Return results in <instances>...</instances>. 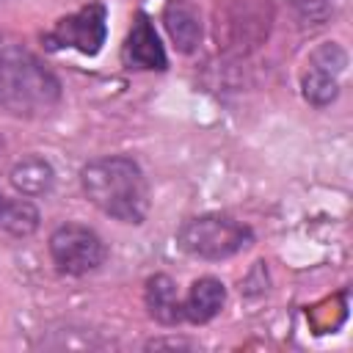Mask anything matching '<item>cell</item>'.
Masks as SVG:
<instances>
[{
	"instance_id": "obj_15",
	"label": "cell",
	"mask_w": 353,
	"mask_h": 353,
	"mask_svg": "<svg viewBox=\"0 0 353 353\" xmlns=\"http://www.w3.org/2000/svg\"><path fill=\"white\" fill-rule=\"evenodd\" d=\"M146 347H193V342H188V339H152Z\"/></svg>"
},
{
	"instance_id": "obj_17",
	"label": "cell",
	"mask_w": 353,
	"mask_h": 353,
	"mask_svg": "<svg viewBox=\"0 0 353 353\" xmlns=\"http://www.w3.org/2000/svg\"><path fill=\"white\" fill-rule=\"evenodd\" d=\"M0 157H3V141H0Z\"/></svg>"
},
{
	"instance_id": "obj_9",
	"label": "cell",
	"mask_w": 353,
	"mask_h": 353,
	"mask_svg": "<svg viewBox=\"0 0 353 353\" xmlns=\"http://www.w3.org/2000/svg\"><path fill=\"white\" fill-rule=\"evenodd\" d=\"M223 303H226V287H223V281L215 279V276H201V279H196L190 284L188 298L182 301V314H185L188 323L204 325V323H210L212 317L221 314Z\"/></svg>"
},
{
	"instance_id": "obj_8",
	"label": "cell",
	"mask_w": 353,
	"mask_h": 353,
	"mask_svg": "<svg viewBox=\"0 0 353 353\" xmlns=\"http://www.w3.org/2000/svg\"><path fill=\"white\" fill-rule=\"evenodd\" d=\"M121 58L130 69H146V72H163L168 66L165 50L160 44V36L154 30V22L146 11H135L130 33L121 47Z\"/></svg>"
},
{
	"instance_id": "obj_14",
	"label": "cell",
	"mask_w": 353,
	"mask_h": 353,
	"mask_svg": "<svg viewBox=\"0 0 353 353\" xmlns=\"http://www.w3.org/2000/svg\"><path fill=\"white\" fill-rule=\"evenodd\" d=\"M303 25H325L334 14V0H290Z\"/></svg>"
},
{
	"instance_id": "obj_12",
	"label": "cell",
	"mask_w": 353,
	"mask_h": 353,
	"mask_svg": "<svg viewBox=\"0 0 353 353\" xmlns=\"http://www.w3.org/2000/svg\"><path fill=\"white\" fill-rule=\"evenodd\" d=\"M11 185L22 196H44L55 185V171H52V165L44 157L28 154V157H22V160L14 163V168H11Z\"/></svg>"
},
{
	"instance_id": "obj_16",
	"label": "cell",
	"mask_w": 353,
	"mask_h": 353,
	"mask_svg": "<svg viewBox=\"0 0 353 353\" xmlns=\"http://www.w3.org/2000/svg\"><path fill=\"white\" fill-rule=\"evenodd\" d=\"M6 199H8V196H3V193H0V210H3V204H6Z\"/></svg>"
},
{
	"instance_id": "obj_13",
	"label": "cell",
	"mask_w": 353,
	"mask_h": 353,
	"mask_svg": "<svg viewBox=\"0 0 353 353\" xmlns=\"http://www.w3.org/2000/svg\"><path fill=\"white\" fill-rule=\"evenodd\" d=\"M39 210L28 199H6L0 212V232L11 237H28L39 229Z\"/></svg>"
},
{
	"instance_id": "obj_3",
	"label": "cell",
	"mask_w": 353,
	"mask_h": 353,
	"mask_svg": "<svg viewBox=\"0 0 353 353\" xmlns=\"http://www.w3.org/2000/svg\"><path fill=\"white\" fill-rule=\"evenodd\" d=\"M176 243L190 256L218 262V259H229V256L240 254L243 248H248L254 243V232L248 223H243L232 215L204 212V215L188 218L179 226Z\"/></svg>"
},
{
	"instance_id": "obj_2",
	"label": "cell",
	"mask_w": 353,
	"mask_h": 353,
	"mask_svg": "<svg viewBox=\"0 0 353 353\" xmlns=\"http://www.w3.org/2000/svg\"><path fill=\"white\" fill-rule=\"evenodd\" d=\"M80 185L97 210L121 223H143L149 215V182L132 157L105 154L85 163Z\"/></svg>"
},
{
	"instance_id": "obj_11",
	"label": "cell",
	"mask_w": 353,
	"mask_h": 353,
	"mask_svg": "<svg viewBox=\"0 0 353 353\" xmlns=\"http://www.w3.org/2000/svg\"><path fill=\"white\" fill-rule=\"evenodd\" d=\"M143 301L149 314L160 323V325H179L185 320L182 314V301L176 295V284L171 276L165 273H154L152 279H146V290H143Z\"/></svg>"
},
{
	"instance_id": "obj_4",
	"label": "cell",
	"mask_w": 353,
	"mask_h": 353,
	"mask_svg": "<svg viewBox=\"0 0 353 353\" xmlns=\"http://www.w3.org/2000/svg\"><path fill=\"white\" fill-rule=\"evenodd\" d=\"M273 22L270 0H218L215 41L221 50L245 55L268 39Z\"/></svg>"
},
{
	"instance_id": "obj_7",
	"label": "cell",
	"mask_w": 353,
	"mask_h": 353,
	"mask_svg": "<svg viewBox=\"0 0 353 353\" xmlns=\"http://www.w3.org/2000/svg\"><path fill=\"white\" fill-rule=\"evenodd\" d=\"M345 66H347V52L336 41H323L317 50H312L301 74L303 99L314 108L331 105L339 94V80L345 74Z\"/></svg>"
},
{
	"instance_id": "obj_1",
	"label": "cell",
	"mask_w": 353,
	"mask_h": 353,
	"mask_svg": "<svg viewBox=\"0 0 353 353\" xmlns=\"http://www.w3.org/2000/svg\"><path fill=\"white\" fill-rule=\"evenodd\" d=\"M61 102V80L22 41L0 33V110L39 119Z\"/></svg>"
},
{
	"instance_id": "obj_5",
	"label": "cell",
	"mask_w": 353,
	"mask_h": 353,
	"mask_svg": "<svg viewBox=\"0 0 353 353\" xmlns=\"http://www.w3.org/2000/svg\"><path fill=\"white\" fill-rule=\"evenodd\" d=\"M108 41V6L102 0H94L83 6L80 11L61 17L47 33L44 44L50 50H77L80 55H99V50Z\"/></svg>"
},
{
	"instance_id": "obj_6",
	"label": "cell",
	"mask_w": 353,
	"mask_h": 353,
	"mask_svg": "<svg viewBox=\"0 0 353 353\" xmlns=\"http://www.w3.org/2000/svg\"><path fill=\"white\" fill-rule=\"evenodd\" d=\"M50 256L61 273L85 276L105 262L108 248L94 229L83 223H61L50 234Z\"/></svg>"
},
{
	"instance_id": "obj_10",
	"label": "cell",
	"mask_w": 353,
	"mask_h": 353,
	"mask_svg": "<svg viewBox=\"0 0 353 353\" xmlns=\"http://www.w3.org/2000/svg\"><path fill=\"white\" fill-rule=\"evenodd\" d=\"M163 25L179 52H193L201 44V14L190 0H168L163 8Z\"/></svg>"
}]
</instances>
